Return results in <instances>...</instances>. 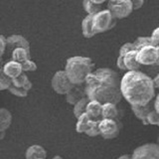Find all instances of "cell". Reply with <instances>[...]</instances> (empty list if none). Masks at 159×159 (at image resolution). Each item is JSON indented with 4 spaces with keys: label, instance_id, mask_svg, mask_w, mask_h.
I'll list each match as a JSON object with an SVG mask.
<instances>
[{
    "label": "cell",
    "instance_id": "6",
    "mask_svg": "<svg viewBox=\"0 0 159 159\" xmlns=\"http://www.w3.org/2000/svg\"><path fill=\"white\" fill-rule=\"evenodd\" d=\"M99 133L104 139L116 138L121 129V123L119 119L113 118H101L98 120Z\"/></svg>",
    "mask_w": 159,
    "mask_h": 159
},
{
    "label": "cell",
    "instance_id": "21",
    "mask_svg": "<svg viewBox=\"0 0 159 159\" xmlns=\"http://www.w3.org/2000/svg\"><path fill=\"white\" fill-rule=\"evenodd\" d=\"M93 15L88 14L82 21V33L84 38H93L94 35L93 31Z\"/></svg>",
    "mask_w": 159,
    "mask_h": 159
},
{
    "label": "cell",
    "instance_id": "32",
    "mask_svg": "<svg viewBox=\"0 0 159 159\" xmlns=\"http://www.w3.org/2000/svg\"><path fill=\"white\" fill-rule=\"evenodd\" d=\"M150 39H151L152 45H154V46H159V28H155L153 30V32L151 33Z\"/></svg>",
    "mask_w": 159,
    "mask_h": 159
},
{
    "label": "cell",
    "instance_id": "5",
    "mask_svg": "<svg viewBox=\"0 0 159 159\" xmlns=\"http://www.w3.org/2000/svg\"><path fill=\"white\" fill-rule=\"evenodd\" d=\"M138 63L143 66H152L159 62V46L145 45L139 48L136 52Z\"/></svg>",
    "mask_w": 159,
    "mask_h": 159
},
{
    "label": "cell",
    "instance_id": "3",
    "mask_svg": "<svg viewBox=\"0 0 159 159\" xmlns=\"http://www.w3.org/2000/svg\"><path fill=\"white\" fill-rule=\"evenodd\" d=\"M94 64L91 58L74 56L67 60L65 72L72 84H83L86 77L93 71Z\"/></svg>",
    "mask_w": 159,
    "mask_h": 159
},
{
    "label": "cell",
    "instance_id": "11",
    "mask_svg": "<svg viewBox=\"0 0 159 159\" xmlns=\"http://www.w3.org/2000/svg\"><path fill=\"white\" fill-rule=\"evenodd\" d=\"M66 96V102L69 104L74 106L79 99H81L86 96V89H84V84H76L70 89V91L65 94Z\"/></svg>",
    "mask_w": 159,
    "mask_h": 159
},
{
    "label": "cell",
    "instance_id": "27",
    "mask_svg": "<svg viewBox=\"0 0 159 159\" xmlns=\"http://www.w3.org/2000/svg\"><path fill=\"white\" fill-rule=\"evenodd\" d=\"M146 123L151 125H158L159 123V112L152 108L146 116Z\"/></svg>",
    "mask_w": 159,
    "mask_h": 159
},
{
    "label": "cell",
    "instance_id": "19",
    "mask_svg": "<svg viewBox=\"0 0 159 159\" xmlns=\"http://www.w3.org/2000/svg\"><path fill=\"white\" fill-rule=\"evenodd\" d=\"M9 59L21 63L22 61H24V60H26V59H31V54H30L26 49H24L22 47H16L10 52Z\"/></svg>",
    "mask_w": 159,
    "mask_h": 159
},
{
    "label": "cell",
    "instance_id": "9",
    "mask_svg": "<svg viewBox=\"0 0 159 159\" xmlns=\"http://www.w3.org/2000/svg\"><path fill=\"white\" fill-rule=\"evenodd\" d=\"M132 159H158L159 145L157 143H146L134 149L131 154Z\"/></svg>",
    "mask_w": 159,
    "mask_h": 159
},
{
    "label": "cell",
    "instance_id": "2",
    "mask_svg": "<svg viewBox=\"0 0 159 159\" xmlns=\"http://www.w3.org/2000/svg\"><path fill=\"white\" fill-rule=\"evenodd\" d=\"M120 92L130 106H143L155 97L152 79L138 70L127 71L123 75L120 79Z\"/></svg>",
    "mask_w": 159,
    "mask_h": 159
},
{
    "label": "cell",
    "instance_id": "10",
    "mask_svg": "<svg viewBox=\"0 0 159 159\" xmlns=\"http://www.w3.org/2000/svg\"><path fill=\"white\" fill-rule=\"evenodd\" d=\"M16 47H22L24 49H26L31 54V48H30V43L28 42V40L24 36L16 35V34L11 35V36L6 38V50H5L4 54L9 53V57H10V52Z\"/></svg>",
    "mask_w": 159,
    "mask_h": 159
},
{
    "label": "cell",
    "instance_id": "26",
    "mask_svg": "<svg viewBox=\"0 0 159 159\" xmlns=\"http://www.w3.org/2000/svg\"><path fill=\"white\" fill-rule=\"evenodd\" d=\"M21 67H22V71L23 72H35L37 71V64L35 63L34 61H32L31 59H26L24 60V61H22L21 63Z\"/></svg>",
    "mask_w": 159,
    "mask_h": 159
},
{
    "label": "cell",
    "instance_id": "28",
    "mask_svg": "<svg viewBox=\"0 0 159 159\" xmlns=\"http://www.w3.org/2000/svg\"><path fill=\"white\" fill-rule=\"evenodd\" d=\"M8 91L11 93L13 96H16L19 98H26L28 96V91H26V89L21 87H15L13 84H11V86L9 87Z\"/></svg>",
    "mask_w": 159,
    "mask_h": 159
},
{
    "label": "cell",
    "instance_id": "23",
    "mask_svg": "<svg viewBox=\"0 0 159 159\" xmlns=\"http://www.w3.org/2000/svg\"><path fill=\"white\" fill-rule=\"evenodd\" d=\"M89 99L88 98V97H84L81 99L74 104V109H73V112H74V116L78 117L80 116L81 114H83L84 112H86V107H87V104L89 102Z\"/></svg>",
    "mask_w": 159,
    "mask_h": 159
},
{
    "label": "cell",
    "instance_id": "12",
    "mask_svg": "<svg viewBox=\"0 0 159 159\" xmlns=\"http://www.w3.org/2000/svg\"><path fill=\"white\" fill-rule=\"evenodd\" d=\"M2 72L10 79H13L19 76L23 71H22L21 64L19 62L13 61V60H8V61L5 62V64L3 65Z\"/></svg>",
    "mask_w": 159,
    "mask_h": 159
},
{
    "label": "cell",
    "instance_id": "13",
    "mask_svg": "<svg viewBox=\"0 0 159 159\" xmlns=\"http://www.w3.org/2000/svg\"><path fill=\"white\" fill-rule=\"evenodd\" d=\"M102 102L94 99H89L86 107V113L88 116L93 120H99L102 118Z\"/></svg>",
    "mask_w": 159,
    "mask_h": 159
},
{
    "label": "cell",
    "instance_id": "16",
    "mask_svg": "<svg viewBox=\"0 0 159 159\" xmlns=\"http://www.w3.org/2000/svg\"><path fill=\"white\" fill-rule=\"evenodd\" d=\"M119 109L117 108V104L112 102H103L102 106V118H113L118 119Z\"/></svg>",
    "mask_w": 159,
    "mask_h": 159
},
{
    "label": "cell",
    "instance_id": "14",
    "mask_svg": "<svg viewBox=\"0 0 159 159\" xmlns=\"http://www.w3.org/2000/svg\"><path fill=\"white\" fill-rule=\"evenodd\" d=\"M137 50H130L123 55V62L125 65L126 71H136L139 70L141 65L138 63L136 59Z\"/></svg>",
    "mask_w": 159,
    "mask_h": 159
},
{
    "label": "cell",
    "instance_id": "36",
    "mask_svg": "<svg viewBox=\"0 0 159 159\" xmlns=\"http://www.w3.org/2000/svg\"><path fill=\"white\" fill-rule=\"evenodd\" d=\"M158 80H159V76L157 75V76L154 78V79H152V82H153V86H154V88L155 89H157L158 87H159V84H158Z\"/></svg>",
    "mask_w": 159,
    "mask_h": 159
},
{
    "label": "cell",
    "instance_id": "29",
    "mask_svg": "<svg viewBox=\"0 0 159 159\" xmlns=\"http://www.w3.org/2000/svg\"><path fill=\"white\" fill-rule=\"evenodd\" d=\"M11 84H12L11 79H10L9 77H7L3 72L0 73V91L8 89Z\"/></svg>",
    "mask_w": 159,
    "mask_h": 159
},
{
    "label": "cell",
    "instance_id": "37",
    "mask_svg": "<svg viewBox=\"0 0 159 159\" xmlns=\"http://www.w3.org/2000/svg\"><path fill=\"white\" fill-rule=\"evenodd\" d=\"M92 1L93 3H96V4H99V5H102V3H104L107 1V0H92Z\"/></svg>",
    "mask_w": 159,
    "mask_h": 159
},
{
    "label": "cell",
    "instance_id": "1",
    "mask_svg": "<svg viewBox=\"0 0 159 159\" xmlns=\"http://www.w3.org/2000/svg\"><path fill=\"white\" fill-rule=\"evenodd\" d=\"M120 77L108 68H99L89 73L84 80L86 96L89 99L99 102H112L117 104L121 101Z\"/></svg>",
    "mask_w": 159,
    "mask_h": 159
},
{
    "label": "cell",
    "instance_id": "24",
    "mask_svg": "<svg viewBox=\"0 0 159 159\" xmlns=\"http://www.w3.org/2000/svg\"><path fill=\"white\" fill-rule=\"evenodd\" d=\"M83 6L87 14H92V15L96 14L97 12L103 9L102 5L93 3L92 0H83Z\"/></svg>",
    "mask_w": 159,
    "mask_h": 159
},
{
    "label": "cell",
    "instance_id": "34",
    "mask_svg": "<svg viewBox=\"0 0 159 159\" xmlns=\"http://www.w3.org/2000/svg\"><path fill=\"white\" fill-rule=\"evenodd\" d=\"M116 67L119 70H122V71H126L125 65H124V62H123V56H120V55H118L117 60H116Z\"/></svg>",
    "mask_w": 159,
    "mask_h": 159
},
{
    "label": "cell",
    "instance_id": "40",
    "mask_svg": "<svg viewBox=\"0 0 159 159\" xmlns=\"http://www.w3.org/2000/svg\"><path fill=\"white\" fill-rule=\"evenodd\" d=\"M113 1H116V0H108V2H113Z\"/></svg>",
    "mask_w": 159,
    "mask_h": 159
},
{
    "label": "cell",
    "instance_id": "33",
    "mask_svg": "<svg viewBox=\"0 0 159 159\" xmlns=\"http://www.w3.org/2000/svg\"><path fill=\"white\" fill-rule=\"evenodd\" d=\"M5 50H6V38L3 35H0V59L4 55Z\"/></svg>",
    "mask_w": 159,
    "mask_h": 159
},
{
    "label": "cell",
    "instance_id": "17",
    "mask_svg": "<svg viewBox=\"0 0 159 159\" xmlns=\"http://www.w3.org/2000/svg\"><path fill=\"white\" fill-rule=\"evenodd\" d=\"M152 108L153 107H152L151 102L146 104H143V106H131V111L134 113V116H135L139 120H141L143 124H145V125H147L146 116Z\"/></svg>",
    "mask_w": 159,
    "mask_h": 159
},
{
    "label": "cell",
    "instance_id": "39",
    "mask_svg": "<svg viewBox=\"0 0 159 159\" xmlns=\"http://www.w3.org/2000/svg\"><path fill=\"white\" fill-rule=\"evenodd\" d=\"M123 158H130V159H132L131 158V155H128V154H124V155H122V156H119V159H123Z\"/></svg>",
    "mask_w": 159,
    "mask_h": 159
},
{
    "label": "cell",
    "instance_id": "30",
    "mask_svg": "<svg viewBox=\"0 0 159 159\" xmlns=\"http://www.w3.org/2000/svg\"><path fill=\"white\" fill-rule=\"evenodd\" d=\"M132 43L134 44L136 50L141 48L142 46H145V45H152L150 37H138V38H136L135 41Z\"/></svg>",
    "mask_w": 159,
    "mask_h": 159
},
{
    "label": "cell",
    "instance_id": "35",
    "mask_svg": "<svg viewBox=\"0 0 159 159\" xmlns=\"http://www.w3.org/2000/svg\"><path fill=\"white\" fill-rule=\"evenodd\" d=\"M132 3L133 10H138L139 8H141L143 6L144 0H130Z\"/></svg>",
    "mask_w": 159,
    "mask_h": 159
},
{
    "label": "cell",
    "instance_id": "41",
    "mask_svg": "<svg viewBox=\"0 0 159 159\" xmlns=\"http://www.w3.org/2000/svg\"><path fill=\"white\" fill-rule=\"evenodd\" d=\"M2 72V67H1V65H0V73Z\"/></svg>",
    "mask_w": 159,
    "mask_h": 159
},
{
    "label": "cell",
    "instance_id": "15",
    "mask_svg": "<svg viewBox=\"0 0 159 159\" xmlns=\"http://www.w3.org/2000/svg\"><path fill=\"white\" fill-rule=\"evenodd\" d=\"M25 157L27 159H45L47 157V151L43 146L33 144L27 148L25 152Z\"/></svg>",
    "mask_w": 159,
    "mask_h": 159
},
{
    "label": "cell",
    "instance_id": "20",
    "mask_svg": "<svg viewBox=\"0 0 159 159\" xmlns=\"http://www.w3.org/2000/svg\"><path fill=\"white\" fill-rule=\"evenodd\" d=\"M12 123V114L7 108L0 107V130H5L10 127Z\"/></svg>",
    "mask_w": 159,
    "mask_h": 159
},
{
    "label": "cell",
    "instance_id": "7",
    "mask_svg": "<svg viewBox=\"0 0 159 159\" xmlns=\"http://www.w3.org/2000/svg\"><path fill=\"white\" fill-rule=\"evenodd\" d=\"M107 9L116 19L126 18L133 11L130 0H116L113 2H108Z\"/></svg>",
    "mask_w": 159,
    "mask_h": 159
},
{
    "label": "cell",
    "instance_id": "8",
    "mask_svg": "<svg viewBox=\"0 0 159 159\" xmlns=\"http://www.w3.org/2000/svg\"><path fill=\"white\" fill-rule=\"evenodd\" d=\"M73 84H72V82L69 80L65 70L57 71L54 74L51 81V86L54 92H56L59 94H62V96H65L70 91Z\"/></svg>",
    "mask_w": 159,
    "mask_h": 159
},
{
    "label": "cell",
    "instance_id": "25",
    "mask_svg": "<svg viewBox=\"0 0 159 159\" xmlns=\"http://www.w3.org/2000/svg\"><path fill=\"white\" fill-rule=\"evenodd\" d=\"M84 133H86L88 136H91V137H96L98 135H101L99 128H98V120L91 119L89 123V127L87 128V130L84 131Z\"/></svg>",
    "mask_w": 159,
    "mask_h": 159
},
{
    "label": "cell",
    "instance_id": "18",
    "mask_svg": "<svg viewBox=\"0 0 159 159\" xmlns=\"http://www.w3.org/2000/svg\"><path fill=\"white\" fill-rule=\"evenodd\" d=\"M11 83H12L13 86H15V87H21V88L25 89L28 92L30 91V89H32V88H33L32 83L30 82V80L28 79L27 75H26V73H25V72H22L16 78L11 79Z\"/></svg>",
    "mask_w": 159,
    "mask_h": 159
},
{
    "label": "cell",
    "instance_id": "4",
    "mask_svg": "<svg viewBox=\"0 0 159 159\" xmlns=\"http://www.w3.org/2000/svg\"><path fill=\"white\" fill-rule=\"evenodd\" d=\"M116 19L108 9H102L93 15V31L94 34L107 32L116 26Z\"/></svg>",
    "mask_w": 159,
    "mask_h": 159
},
{
    "label": "cell",
    "instance_id": "22",
    "mask_svg": "<svg viewBox=\"0 0 159 159\" xmlns=\"http://www.w3.org/2000/svg\"><path fill=\"white\" fill-rule=\"evenodd\" d=\"M77 124H76V131L79 133H84V131L87 130V128L89 127V123L91 118L88 116V114L86 112H84L80 116L77 117Z\"/></svg>",
    "mask_w": 159,
    "mask_h": 159
},
{
    "label": "cell",
    "instance_id": "38",
    "mask_svg": "<svg viewBox=\"0 0 159 159\" xmlns=\"http://www.w3.org/2000/svg\"><path fill=\"white\" fill-rule=\"evenodd\" d=\"M6 135V131L5 130H0V140H2V139L5 137Z\"/></svg>",
    "mask_w": 159,
    "mask_h": 159
},
{
    "label": "cell",
    "instance_id": "31",
    "mask_svg": "<svg viewBox=\"0 0 159 159\" xmlns=\"http://www.w3.org/2000/svg\"><path fill=\"white\" fill-rule=\"evenodd\" d=\"M130 50H136V48H135V46H134L133 43L128 42V43L123 44L122 46L119 48V55H120V56H123L124 54H125L126 52H128V51H130Z\"/></svg>",
    "mask_w": 159,
    "mask_h": 159
}]
</instances>
